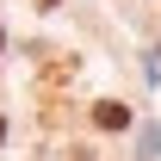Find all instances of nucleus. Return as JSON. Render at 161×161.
Instances as JSON below:
<instances>
[{"mask_svg": "<svg viewBox=\"0 0 161 161\" xmlns=\"http://www.w3.org/2000/svg\"><path fill=\"white\" fill-rule=\"evenodd\" d=\"M0 43H6V31H0Z\"/></svg>", "mask_w": 161, "mask_h": 161, "instance_id": "nucleus-4", "label": "nucleus"}, {"mask_svg": "<svg viewBox=\"0 0 161 161\" xmlns=\"http://www.w3.org/2000/svg\"><path fill=\"white\" fill-rule=\"evenodd\" d=\"M0 142H6V118H0Z\"/></svg>", "mask_w": 161, "mask_h": 161, "instance_id": "nucleus-2", "label": "nucleus"}, {"mask_svg": "<svg viewBox=\"0 0 161 161\" xmlns=\"http://www.w3.org/2000/svg\"><path fill=\"white\" fill-rule=\"evenodd\" d=\"M37 6H56V0H37Z\"/></svg>", "mask_w": 161, "mask_h": 161, "instance_id": "nucleus-3", "label": "nucleus"}, {"mask_svg": "<svg viewBox=\"0 0 161 161\" xmlns=\"http://www.w3.org/2000/svg\"><path fill=\"white\" fill-rule=\"evenodd\" d=\"M93 124H99V130H130V105L99 99V105H93Z\"/></svg>", "mask_w": 161, "mask_h": 161, "instance_id": "nucleus-1", "label": "nucleus"}]
</instances>
